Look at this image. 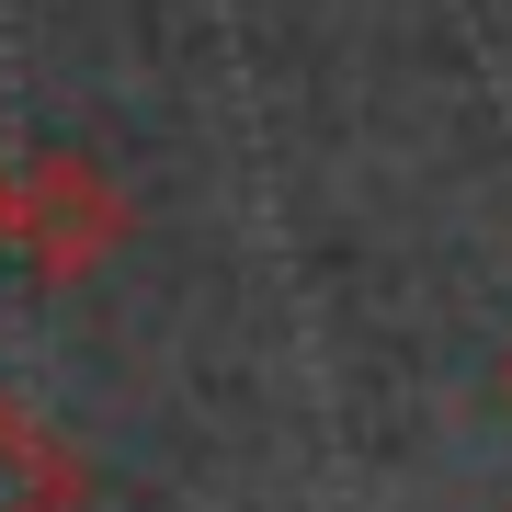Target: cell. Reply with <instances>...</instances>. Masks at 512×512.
<instances>
[{
    "label": "cell",
    "instance_id": "cell-1",
    "mask_svg": "<svg viewBox=\"0 0 512 512\" xmlns=\"http://www.w3.org/2000/svg\"><path fill=\"white\" fill-rule=\"evenodd\" d=\"M12 444H23V421L0 410V467H12ZM0 512H69V467H35V478H23V490H12V478H0Z\"/></svg>",
    "mask_w": 512,
    "mask_h": 512
}]
</instances>
